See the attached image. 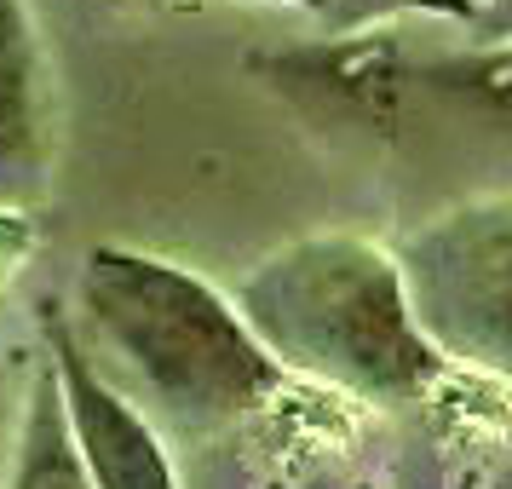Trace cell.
Here are the masks:
<instances>
[{"label":"cell","mask_w":512,"mask_h":489,"mask_svg":"<svg viewBox=\"0 0 512 489\" xmlns=\"http://www.w3.org/2000/svg\"><path fill=\"white\" fill-rule=\"evenodd\" d=\"M6 489H93L87 472H81V461H75V443H70V426H64V403H58L52 369H41L35 386H29Z\"/></svg>","instance_id":"8992f818"},{"label":"cell","mask_w":512,"mask_h":489,"mask_svg":"<svg viewBox=\"0 0 512 489\" xmlns=\"http://www.w3.org/2000/svg\"><path fill=\"white\" fill-rule=\"evenodd\" d=\"M52 162V87L24 0H0V213L41 196Z\"/></svg>","instance_id":"5b68a950"},{"label":"cell","mask_w":512,"mask_h":489,"mask_svg":"<svg viewBox=\"0 0 512 489\" xmlns=\"http://www.w3.org/2000/svg\"><path fill=\"white\" fill-rule=\"evenodd\" d=\"M242 328L282 374L305 369L374 403L432 386L443 357L409 323L397 259L363 236H300L242 282Z\"/></svg>","instance_id":"7a4b0ae2"},{"label":"cell","mask_w":512,"mask_h":489,"mask_svg":"<svg viewBox=\"0 0 512 489\" xmlns=\"http://www.w3.org/2000/svg\"><path fill=\"white\" fill-rule=\"evenodd\" d=\"M294 6H323V12H328V0H294Z\"/></svg>","instance_id":"9c48e42d"},{"label":"cell","mask_w":512,"mask_h":489,"mask_svg":"<svg viewBox=\"0 0 512 489\" xmlns=\"http://www.w3.org/2000/svg\"><path fill=\"white\" fill-rule=\"evenodd\" d=\"M18 242H24V236H18V219H6V213H0V265L12 259V248H18Z\"/></svg>","instance_id":"ba28073f"},{"label":"cell","mask_w":512,"mask_h":489,"mask_svg":"<svg viewBox=\"0 0 512 489\" xmlns=\"http://www.w3.org/2000/svg\"><path fill=\"white\" fill-rule=\"evenodd\" d=\"M81 357L150 426L213 432L259 409L282 369L242 328L236 305L167 259L93 248L81 259Z\"/></svg>","instance_id":"6da1fadb"},{"label":"cell","mask_w":512,"mask_h":489,"mask_svg":"<svg viewBox=\"0 0 512 489\" xmlns=\"http://www.w3.org/2000/svg\"><path fill=\"white\" fill-rule=\"evenodd\" d=\"M386 12H449V18H478L472 0H340V6H334V29L369 24V18H386Z\"/></svg>","instance_id":"52a82bcc"},{"label":"cell","mask_w":512,"mask_h":489,"mask_svg":"<svg viewBox=\"0 0 512 489\" xmlns=\"http://www.w3.org/2000/svg\"><path fill=\"white\" fill-rule=\"evenodd\" d=\"M41 334H47V351H52L47 369H52V386H58V403H64V426H70L75 461L87 472V484L93 489H179L173 461L162 449V432L93 374V363L75 346L70 317L47 305Z\"/></svg>","instance_id":"277c9868"},{"label":"cell","mask_w":512,"mask_h":489,"mask_svg":"<svg viewBox=\"0 0 512 489\" xmlns=\"http://www.w3.org/2000/svg\"><path fill=\"white\" fill-rule=\"evenodd\" d=\"M507 259L512 225L501 196L438 219L397 259L409 323L438 357H478L489 369H507Z\"/></svg>","instance_id":"3957f363"}]
</instances>
